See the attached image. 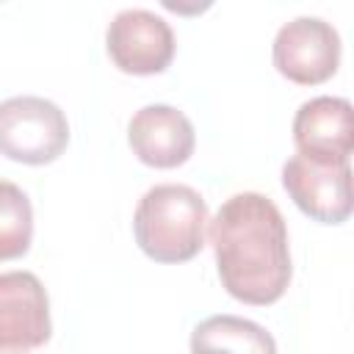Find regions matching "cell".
Instances as JSON below:
<instances>
[{
	"mask_svg": "<svg viewBox=\"0 0 354 354\" xmlns=\"http://www.w3.org/2000/svg\"><path fill=\"white\" fill-rule=\"evenodd\" d=\"M207 205L191 185L160 183L136 207L133 232L138 249L155 263H185L205 246Z\"/></svg>",
	"mask_w": 354,
	"mask_h": 354,
	"instance_id": "7a4b0ae2",
	"label": "cell"
},
{
	"mask_svg": "<svg viewBox=\"0 0 354 354\" xmlns=\"http://www.w3.org/2000/svg\"><path fill=\"white\" fill-rule=\"evenodd\" d=\"M299 155L348 160L354 149V111L343 97H313L293 116Z\"/></svg>",
	"mask_w": 354,
	"mask_h": 354,
	"instance_id": "9c48e42d",
	"label": "cell"
},
{
	"mask_svg": "<svg viewBox=\"0 0 354 354\" xmlns=\"http://www.w3.org/2000/svg\"><path fill=\"white\" fill-rule=\"evenodd\" d=\"M50 299L30 271L0 274V354L30 351L50 340Z\"/></svg>",
	"mask_w": 354,
	"mask_h": 354,
	"instance_id": "52a82bcc",
	"label": "cell"
},
{
	"mask_svg": "<svg viewBox=\"0 0 354 354\" xmlns=\"http://www.w3.org/2000/svg\"><path fill=\"white\" fill-rule=\"evenodd\" d=\"M105 47L116 69L127 75H158L174 58V33L169 22L152 11L124 8L111 19Z\"/></svg>",
	"mask_w": 354,
	"mask_h": 354,
	"instance_id": "8992f818",
	"label": "cell"
},
{
	"mask_svg": "<svg viewBox=\"0 0 354 354\" xmlns=\"http://www.w3.org/2000/svg\"><path fill=\"white\" fill-rule=\"evenodd\" d=\"M282 185L301 213L321 224H343L351 210V163L293 155L282 166Z\"/></svg>",
	"mask_w": 354,
	"mask_h": 354,
	"instance_id": "277c9868",
	"label": "cell"
},
{
	"mask_svg": "<svg viewBox=\"0 0 354 354\" xmlns=\"http://www.w3.org/2000/svg\"><path fill=\"white\" fill-rule=\"evenodd\" d=\"M274 66L282 77L299 86H318L337 72L340 36L321 17H296L277 30Z\"/></svg>",
	"mask_w": 354,
	"mask_h": 354,
	"instance_id": "5b68a950",
	"label": "cell"
},
{
	"mask_svg": "<svg viewBox=\"0 0 354 354\" xmlns=\"http://www.w3.org/2000/svg\"><path fill=\"white\" fill-rule=\"evenodd\" d=\"M127 141L133 155L152 169L183 166L196 147L191 119L171 105H144L127 124Z\"/></svg>",
	"mask_w": 354,
	"mask_h": 354,
	"instance_id": "ba28073f",
	"label": "cell"
},
{
	"mask_svg": "<svg viewBox=\"0 0 354 354\" xmlns=\"http://www.w3.org/2000/svg\"><path fill=\"white\" fill-rule=\"evenodd\" d=\"M191 354H277V340L249 318L210 315L191 332Z\"/></svg>",
	"mask_w": 354,
	"mask_h": 354,
	"instance_id": "30bf717a",
	"label": "cell"
},
{
	"mask_svg": "<svg viewBox=\"0 0 354 354\" xmlns=\"http://www.w3.org/2000/svg\"><path fill=\"white\" fill-rule=\"evenodd\" d=\"M210 243L218 279L232 299L266 307L285 296L293 277L288 227L268 196H230L210 221Z\"/></svg>",
	"mask_w": 354,
	"mask_h": 354,
	"instance_id": "6da1fadb",
	"label": "cell"
},
{
	"mask_svg": "<svg viewBox=\"0 0 354 354\" xmlns=\"http://www.w3.org/2000/svg\"><path fill=\"white\" fill-rule=\"evenodd\" d=\"M33 241V207L28 194L8 180H0V263L17 260Z\"/></svg>",
	"mask_w": 354,
	"mask_h": 354,
	"instance_id": "8fae6325",
	"label": "cell"
},
{
	"mask_svg": "<svg viewBox=\"0 0 354 354\" xmlns=\"http://www.w3.org/2000/svg\"><path fill=\"white\" fill-rule=\"evenodd\" d=\"M69 144L66 113L33 94L0 102V155L28 166L53 163Z\"/></svg>",
	"mask_w": 354,
	"mask_h": 354,
	"instance_id": "3957f363",
	"label": "cell"
}]
</instances>
